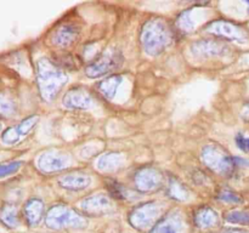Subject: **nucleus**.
<instances>
[{"label":"nucleus","mask_w":249,"mask_h":233,"mask_svg":"<svg viewBox=\"0 0 249 233\" xmlns=\"http://www.w3.org/2000/svg\"><path fill=\"white\" fill-rule=\"evenodd\" d=\"M107 188H108L109 194H111L112 197H114V198L121 199V200L128 199V197H129L128 191H126V189L124 188L121 183H118V182L108 181L107 182Z\"/></svg>","instance_id":"26"},{"label":"nucleus","mask_w":249,"mask_h":233,"mask_svg":"<svg viewBox=\"0 0 249 233\" xmlns=\"http://www.w3.org/2000/svg\"><path fill=\"white\" fill-rule=\"evenodd\" d=\"M0 221L6 227L16 228L19 225L16 206L11 205V204H6L5 206H2L1 210H0Z\"/></svg>","instance_id":"22"},{"label":"nucleus","mask_w":249,"mask_h":233,"mask_svg":"<svg viewBox=\"0 0 249 233\" xmlns=\"http://www.w3.org/2000/svg\"><path fill=\"white\" fill-rule=\"evenodd\" d=\"M123 83V77L119 74L109 75V77L105 78L101 82L97 84V90L100 94L107 100H112L116 96L117 91H118L119 86Z\"/></svg>","instance_id":"20"},{"label":"nucleus","mask_w":249,"mask_h":233,"mask_svg":"<svg viewBox=\"0 0 249 233\" xmlns=\"http://www.w3.org/2000/svg\"><path fill=\"white\" fill-rule=\"evenodd\" d=\"M236 145L243 152H249V137H246L242 133L236 136Z\"/></svg>","instance_id":"30"},{"label":"nucleus","mask_w":249,"mask_h":233,"mask_svg":"<svg viewBox=\"0 0 249 233\" xmlns=\"http://www.w3.org/2000/svg\"><path fill=\"white\" fill-rule=\"evenodd\" d=\"M168 196L175 200L186 201L191 197V193H190L189 188L184 186V183H181L179 180L170 179L169 183H168Z\"/></svg>","instance_id":"21"},{"label":"nucleus","mask_w":249,"mask_h":233,"mask_svg":"<svg viewBox=\"0 0 249 233\" xmlns=\"http://www.w3.org/2000/svg\"><path fill=\"white\" fill-rule=\"evenodd\" d=\"M45 211V204L39 198H31L26 201L23 206V216L27 225L31 227H36L39 225L44 216Z\"/></svg>","instance_id":"18"},{"label":"nucleus","mask_w":249,"mask_h":233,"mask_svg":"<svg viewBox=\"0 0 249 233\" xmlns=\"http://www.w3.org/2000/svg\"><path fill=\"white\" fill-rule=\"evenodd\" d=\"M209 16V10L204 6H194L191 9H187L182 11L177 17L175 26L178 31L184 34H189L191 32L196 31L201 24L206 22Z\"/></svg>","instance_id":"10"},{"label":"nucleus","mask_w":249,"mask_h":233,"mask_svg":"<svg viewBox=\"0 0 249 233\" xmlns=\"http://www.w3.org/2000/svg\"><path fill=\"white\" fill-rule=\"evenodd\" d=\"M38 121H39V116H36V114H34V116H27V118H24L21 123L17 124L16 129L19 133V135H21L22 137H24V136L28 135V133L36 128Z\"/></svg>","instance_id":"25"},{"label":"nucleus","mask_w":249,"mask_h":233,"mask_svg":"<svg viewBox=\"0 0 249 233\" xmlns=\"http://www.w3.org/2000/svg\"><path fill=\"white\" fill-rule=\"evenodd\" d=\"M225 220L229 223L235 225L249 226V211L247 210H232L225 215Z\"/></svg>","instance_id":"23"},{"label":"nucleus","mask_w":249,"mask_h":233,"mask_svg":"<svg viewBox=\"0 0 249 233\" xmlns=\"http://www.w3.org/2000/svg\"><path fill=\"white\" fill-rule=\"evenodd\" d=\"M123 53L118 49H109L85 67V74L91 79L101 78L118 69L123 63Z\"/></svg>","instance_id":"6"},{"label":"nucleus","mask_w":249,"mask_h":233,"mask_svg":"<svg viewBox=\"0 0 249 233\" xmlns=\"http://www.w3.org/2000/svg\"><path fill=\"white\" fill-rule=\"evenodd\" d=\"M247 5H248V6H249V1H247Z\"/></svg>","instance_id":"34"},{"label":"nucleus","mask_w":249,"mask_h":233,"mask_svg":"<svg viewBox=\"0 0 249 233\" xmlns=\"http://www.w3.org/2000/svg\"><path fill=\"white\" fill-rule=\"evenodd\" d=\"M1 128H2V126H1V124H0V131H1Z\"/></svg>","instance_id":"33"},{"label":"nucleus","mask_w":249,"mask_h":233,"mask_svg":"<svg viewBox=\"0 0 249 233\" xmlns=\"http://www.w3.org/2000/svg\"><path fill=\"white\" fill-rule=\"evenodd\" d=\"M220 222V216L209 206H202L198 210L195 211L194 214V223L199 230H209L219 226Z\"/></svg>","instance_id":"17"},{"label":"nucleus","mask_w":249,"mask_h":233,"mask_svg":"<svg viewBox=\"0 0 249 233\" xmlns=\"http://www.w3.org/2000/svg\"><path fill=\"white\" fill-rule=\"evenodd\" d=\"M46 227L53 231L67 230V228H84L88 226V220L66 204H56L51 206L45 215Z\"/></svg>","instance_id":"4"},{"label":"nucleus","mask_w":249,"mask_h":233,"mask_svg":"<svg viewBox=\"0 0 249 233\" xmlns=\"http://www.w3.org/2000/svg\"><path fill=\"white\" fill-rule=\"evenodd\" d=\"M21 138L22 136L19 135V133L17 131L16 126H12V128L6 129V130L2 133L1 142L6 146H12V145H16Z\"/></svg>","instance_id":"28"},{"label":"nucleus","mask_w":249,"mask_h":233,"mask_svg":"<svg viewBox=\"0 0 249 233\" xmlns=\"http://www.w3.org/2000/svg\"><path fill=\"white\" fill-rule=\"evenodd\" d=\"M16 112V103L14 99L5 92H0V116H9Z\"/></svg>","instance_id":"24"},{"label":"nucleus","mask_w":249,"mask_h":233,"mask_svg":"<svg viewBox=\"0 0 249 233\" xmlns=\"http://www.w3.org/2000/svg\"><path fill=\"white\" fill-rule=\"evenodd\" d=\"M80 36V28L75 23H63L53 31L51 40L56 48L68 49L74 45Z\"/></svg>","instance_id":"15"},{"label":"nucleus","mask_w":249,"mask_h":233,"mask_svg":"<svg viewBox=\"0 0 249 233\" xmlns=\"http://www.w3.org/2000/svg\"><path fill=\"white\" fill-rule=\"evenodd\" d=\"M22 164H23V163L17 162V160H15V162L1 163V164H0V179L17 172L19 170V167L22 166Z\"/></svg>","instance_id":"29"},{"label":"nucleus","mask_w":249,"mask_h":233,"mask_svg":"<svg viewBox=\"0 0 249 233\" xmlns=\"http://www.w3.org/2000/svg\"><path fill=\"white\" fill-rule=\"evenodd\" d=\"M173 32L163 18H151L145 22L140 33L143 51L148 56H158L172 44Z\"/></svg>","instance_id":"2"},{"label":"nucleus","mask_w":249,"mask_h":233,"mask_svg":"<svg viewBox=\"0 0 249 233\" xmlns=\"http://www.w3.org/2000/svg\"><path fill=\"white\" fill-rule=\"evenodd\" d=\"M218 198L219 200L225 201V203L229 204H241L243 201L242 197H241L240 194H237L236 192H233L232 189L229 188L221 189L218 194Z\"/></svg>","instance_id":"27"},{"label":"nucleus","mask_w":249,"mask_h":233,"mask_svg":"<svg viewBox=\"0 0 249 233\" xmlns=\"http://www.w3.org/2000/svg\"><path fill=\"white\" fill-rule=\"evenodd\" d=\"M57 183L58 186L68 191H83L91 184V177L89 174L83 171L68 172L58 177Z\"/></svg>","instance_id":"16"},{"label":"nucleus","mask_w":249,"mask_h":233,"mask_svg":"<svg viewBox=\"0 0 249 233\" xmlns=\"http://www.w3.org/2000/svg\"><path fill=\"white\" fill-rule=\"evenodd\" d=\"M229 46L219 39H202L191 45V52L195 57L202 60L223 57L228 53Z\"/></svg>","instance_id":"11"},{"label":"nucleus","mask_w":249,"mask_h":233,"mask_svg":"<svg viewBox=\"0 0 249 233\" xmlns=\"http://www.w3.org/2000/svg\"><path fill=\"white\" fill-rule=\"evenodd\" d=\"M208 33L224 39V40L236 41V43H246L249 38L248 32L238 23L228 19H215L211 21L204 27Z\"/></svg>","instance_id":"7"},{"label":"nucleus","mask_w":249,"mask_h":233,"mask_svg":"<svg viewBox=\"0 0 249 233\" xmlns=\"http://www.w3.org/2000/svg\"><path fill=\"white\" fill-rule=\"evenodd\" d=\"M201 159L207 167L220 176H231L235 172L236 167L246 164L247 160L229 154L221 146L207 145L201 153Z\"/></svg>","instance_id":"3"},{"label":"nucleus","mask_w":249,"mask_h":233,"mask_svg":"<svg viewBox=\"0 0 249 233\" xmlns=\"http://www.w3.org/2000/svg\"><path fill=\"white\" fill-rule=\"evenodd\" d=\"M62 104L65 108L72 111H84L91 108L94 99L88 89L83 86H74L67 90L65 96L62 97Z\"/></svg>","instance_id":"13"},{"label":"nucleus","mask_w":249,"mask_h":233,"mask_svg":"<svg viewBox=\"0 0 249 233\" xmlns=\"http://www.w3.org/2000/svg\"><path fill=\"white\" fill-rule=\"evenodd\" d=\"M241 118L245 121H249V100L243 104L242 112H241Z\"/></svg>","instance_id":"31"},{"label":"nucleus","mask_w":249,"mask_h":233,"mask_svg":"<svg viewBox=\"0 0 249 233\" xmlns=\"http://www.w3.org/2000/svg\"><path fill=\"white\" fill-rule=\"evenodd\" d=\"M79 209L88 215H105L113 210V203L106 194L97 193L85 197L79 201Z\"/></svg>","instance_id":"14"},{"label":"nucleus","mask_w":249,"mask_h":233,"mask_svg":"<svg viewBox=\"0 0 249 233\" xmlns=\"http://www.w3.org/2000/svg\"><path fill=\"white\" fill-rule=\"evenodd\" d=\"M187 222L182 213L178 209L163 215L151 228L150 233H186Z\"/></svg>","instance_id":"12"},{"label":"nucleus","mask_w":249,"mask_h":233,"mask_svg":"<svg viewBox=\"0 0 249 233\" xmlns=\"http://www.w3.org/2000/svg\"><path fill=\"white\" fill-rule=\"evenodd\" d=\"M124 163V155L118 152H107L100 155L97 159L96 166L100 171L112 172L122 167Z\"/></svg>","instance_id":"19"},{"label":"nucleus","mask_w":249,"mask_h":233,"mask_svg":"<svg viewBox=\"0 0 249 233\" xmlns=\"http://www.w3.org/2000/svg\"><path fill=\"white\" fill-rule=\"evenodd\" d=\"M163 205L158 201H147L136 205L129 214V223L139 231L152 228L162 217Z\"/></svg>","instance_id":"5"},{"label":"nucleus","mask_w":249,"mask_h":233,"mask_svg":"<svg viewBox=\"0 0 249 233\" xmlns=\"http://www.w3.org/2000/svg\"><path fill=\"white\" fill-rule=\"evenodd\" d=\"M164 184V175L158 169L145 166L134 174V186L140 193H151L162 188Z\"/></svg>","instance_id":"9"},{"label":"nucleus","mask_w":249,"mask_h":233,"mask_svg":"<svg viewBox=\"0 0 249 233\" xmlns=\"http://www.w3.org/2000/svg\"><path fill=\"white\" fill-rule=\"evenodd\" d=\"M71 164V155L67 152H63L56 148H50L36 158V167L44 174H55L62 171Z\"/></svg>","instance_id":"8"},{"label":"nucleus","mask_w":249,"mask_h":233,"mask_svg":"<svg viewBox=\"0 0 249 233\" xmlns=\"http://www.w3.org/2000/svg\"><path fill=\"white\" fill-rule=\"evenodd\" d=\"M67 82V72L55 61L48 57H40L36 61V84L44 101H53Z\"/></svg>","instance_id":"1"},{"label":"nucleus","mask_w":249,"mask_h":233,"mask_svg":"<svg viewBox=\"0 0 249 233\" xmlns=\"http://www.w3.org/2000/svg\"><path fill=\"white\" fill-rule=\"evenodd\" d=\"M219 233H249V231L242 230V228H225Z\"/></svg>","instance_id":"32"}]
</instances>
